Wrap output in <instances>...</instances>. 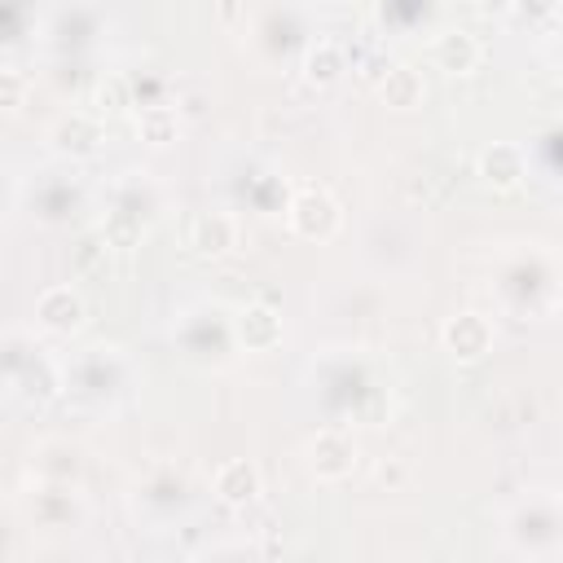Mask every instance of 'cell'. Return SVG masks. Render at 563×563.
<instances>
[{
	"instance_id": "8",
	"label": "cell",
	"mask_w": 563,
	"mask_h": 563,
	"mask_svg": "<svg viewBox=\"0 0 563 563\" xmlns=\"http://www.w3.org/2000/svg\"><path fill=\"white\" fill-rule=\"evenodd\" d=\"M233 334L238 343H246L251 352H264L282 339V317L268 308V303H246L238 317H233Z\"/></svg>"
},
{
	"instance_id": "12",
	"label": "cell",
	"mask_w": 563,
	"mask_h": 563,
	"mask_svg": "<svg viewBox=\"0 0 563 563\" xmlns=\"http://www.w3.org/2000/svg\"><path fill=\"white\" fill-rule=\"evenodd\" d=\"M347 57H343V44L339 40H312L308 53H303V75L312 84H334L343 75Z\"/></svg>"
},
{
	"instance_id": "11",
	"label": "cell",
	"mask_w": 563,
	"mask_h": 563,
	"mask_svg": "<svg viewBox=\"0 0 563 563\" xmlns=\"http://www.w3.org/2000/svg\"><path fill=\"white\" fill-rule=\"evenodd\" d=\"M479 176L497 189H510L523 180V150L515 141H493L484 154H479Z\"/></svg>"
},
{
	"instance_id": "13",
	"label": "cell",
	"mask_w": 563,
	"mask_h": 563,
	"mask_svg": "<svg viewBox=\"0 0 563 563\" xmlns=\"http://www.w3.org/2000/svg\"><path fill=\"white\" fill-rule=\"evenodd\" d=\"M176 128H180V119H176L172 106H145V110L136 114V132H141V141H150V145H172V141H176Z\"/></svg>"
},
{
	"instance_id": "9",
	"label": "cell",
	"mask_w": 563,
	"mask_h": 563,
	"mask_svg": "<svg viewBox=\"0 0 563 563\" xmlns=\"http://www.w3.org/2000/svg\"><path fill=\"white\" fill-rule=\"evenodd\" d=\"M216 497L229 501V506H246L260 497V466L246 462V457H229L220 471H216Z\"/></svg>"
},
{
	"instance_id": "5",
	"label": "cell",
	"mask_w": 563,
	"mask_h": 563,
	"mask_svg": "<svg viewBox=\"0 0 563 563\" xmlns=\"http://www.w3.org/2000/svg\"><path fill=\"white\" fill-rule=\"evenodd\" d=\"M53 145L70 158H88L97 154L101 145V119L88 114V110H66L57 123H53Z\"/></svg>"
},
{
	"instance_id": "1",
	"label": "cell",
	"mask_w": 563,
	"mask_h": 563,
	"mask_svg": "<svg viewBox=\"0 0 563 563\" xmlns=\"http://www.w3.org/2000/svg\"><path fill=\"white\" fill-rule=\"evenodd\" d=\"M286 220H290V229H295L299 238L325 242V238H334V229H339V202H334L321 185H303V189L290 198Z\"/></svg>"
},
{
	"instance_id": "15",
	"label": "cell",
	"mask_w": 563,
	"mask_h": 563,
	"mask_svg": "<svg viewBox=\"0 0 563 563\" xmlns=\"http://www.w3.org/2000/svg\"><path fill=\"white\" fill-rule=\"evenodd\" d=\"M128 106V88H123V79H106V84H97V110L101 114H114V110H123Z\"/></svg>"
},
{
	"instance_id": "14",
	"label": "cell",
	"mask_w": 563,
	"mask_h": 563,
	"mask_svg": "<svg viewBox=\"0 0 563 563\" xmlns=\"http://www.w3.org/2000/svg\"><path fill=\"white\" fill-rule=\"evenodd\" d=\"M26 101V79L18 70H0V110H18Z\"/></svg>"
},
{
	"instance_id": "3",
	"label": "cell",
	"mask_w": 563,
	"mask_h": 563,
	"mask_svg": "<svg viewBox=\"0 0 563 563\" xmlns=\"http://www.w3.org/2000/svg\"><path fill=\"white\" fill-rule=\"evenodd\" d=\"M35 317L44 330L53 334H75L84 325V295L75 286H48L40 299H35Z\"/></svg>"
},
{
	"instance_id": "4",
	"label": "cell",
	"mask_w": 563,
	"mask_h": 563,
	"mask_svg": "<svg viewBox=\"0 0 563 563\" xmlns=\"http://www.w3.org/2000/svg\"><path fill=\"white\" fill-rule=\"evenodd\" d=\"M308 466L321 475V479H343L352 466H356V444L352 435L343 431H317L308 440Z\"/></svg>"
},
{
	"instance_id": "10",
	"label": "cell",
	"mask_w": 563,
	"mask_h": 563,
	"mask_svg": "<svg viewBox=\"0 0 563 563\" xmlns=\"http://www.w3.org/2000/svg\"><path fill=\"white\" fill-rule=\"evenodd\" d=\"M422 92H427L422 70H418V66H409V62L387 66V75L378 79V97H383L391 110H413V106L422 101Z\"/></svg>"
},
{
	"instance_id": "2",
	"label": "cell",
	"mask_w": 563,
	"mask_h": 563,
	"mask_svg": "<svg viewBox=\"0 0 563 563\" xmlns=\"http://www.w3.org/2000/svg\"><path fill=\"white\" fill-rule=\"evenodd\" d=\"M440 339H444V347H449L457 361H479V356L493 347V325H488V317H479V312H457V317L444 321Z\"/></svg>"
},
{
	"instance_id": "6",
	"label": "cell",
	"mask_w": 563,
	"mask_h": 563,
	"mask_svg": "<svg viewBox=\"0 0 563 563\" xmlns=\"http://www.w3.org/2000/svg\"><path fill=\"white\" fill-rule=\"evenodd\" d=\"M431 62L449 75H466L475 70L479 62V40L466 31V26H444L435 40H431Z\"/></svg>"
},
{
	"instance_id": "7",
	"label": "cell",
	"mask_w": 563,
	"mask_h": 563,
	"mask_svg": "<svg viewBox=\"0 0 563 563\" xmlns=\"http://www.w3.org/2000/svg\"><path fill=\"white\" fill-rule=\"evenodd\" d=\"M238 242V224L229 211H198L189 220V246L198 255H224Z\"/></svg>"
}]
</instances>
